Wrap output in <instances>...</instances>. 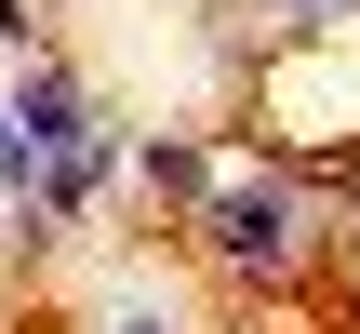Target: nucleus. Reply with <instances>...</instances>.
I'll return each mask as SVG.
<instances>
[{"label": "nucleus", "mask_w": 360, "mask_h": 334, "mask_svg": "<svg viewBox=\"0 0 360 334\" xmlns=\"http://www.w3.org/2000/svg\"><path fill=\"white\" fill-rule=\"evenodd\" d=\"M200 254H214V268H240V281L307 268V187H294V174H254V161H227V174H214V201H200Z\"/></svg>", "instance_id": "f257e3e1"}, {"label": "nucleus", "mask_w": 360, "mask_h": 334, "mask_svg": "<svg viewBox=\"0 0 360 334\" xmlns=\"http://www.w3.org/2000/svg\"><path fill=\"white\" fill-rule=\"evenodd\" d=\"M13 134L40 147V174H67V161L107 147V134H94V94H80L67 67H27V80H13Z\"/></svg>", "instance_id": "f03ea898"}, {"label": "nucleus", "mask_w": 360, "mask_h": 334, "mask_svg": "<svg viewBox=\"0 0 360 334\" xmlns=\"http://www.w3.org/2000/svg\"><path fill=\"white\" fill-rule=\"evenodd\" d=\"M27 174H40V147H27V134H13V107H0V187H27Z\"/></svg>", "instance_id": "7ed1b4c3"}, {"label": "nucleus", "mask_w": 360, "mask_h": 334, "mask_svg": "<svg viewBox=\"0 0 360 334\" xmlns=\"http://www.w3.org/2000/svg\"><path fill=\"white\" fill-rule=\"evenodd\" d=\"M120 334H174V321H120Z\"/></svg>", "instance_id": "20e7f679"}, {"label": "nucleus", "mask_w": 360, "mask_h": 334, "mask_svg": "<svg viewBox=\"0 0 360 334\" xmlns=\"http://www.w3.org/2000/svg\"><path fill=\"white\" fill-rule=\"evenodd\" d=\"M307 13H347V0H307Z\"/></svg>", "instance_id": "39448f33"}]
</instances>
